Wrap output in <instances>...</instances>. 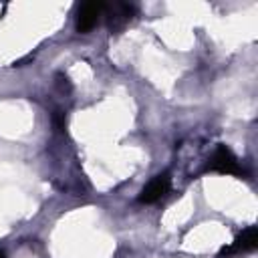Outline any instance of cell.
<instances>
[{
	"instance_id": "obj_3",
	"label": "cell",
	"mask_w": 258,
	"mask_h": 258,
	"mask_svg": "<svg viewBox=\"0 0 258 258\" xmlns=\"http://www.w3.org/2000/svg\"><path fill=\"white\" fill-rule=\"evenodd\" d=\"M103 10H105V4H101V2H87V4H83L77 10V22H75L77 32L87 34L99 22V16H103Z\"/></svg>"
},
{
	"instance_id": "obj_2",
	"label": "cell",
	"mask_w": 258,
	"mask_h": 258,
	"mask_svg": "<svg viewBox=\"0 0 258 258\" xmlns=\"http://www.w3.org/2000/svg\"><path fill=\"white\" fill-rule=\"evenodd\" d=\"M169 187H171V177H169L167 171H163V173L155 175V177L141 189L139 202H141V204H155V202H159V200L169 191Z\"/></svg>"
},
{
	"instance_id": "obj_4",
	"label": "cell",
	"mask_w": 258,
	"mask_h": 258,
	"mask_svg": "<svg viewBox=\"0 0 258 258\" xmlns=\"http://www.w3.org/2000/svg\"><path fill=\"white\" fill-rule=\"evenodd\" d=\"M103 14L107 16V24H109V28L117 30V28L125 26V24L131 20V16L135 14V6H131V4H123V2L109 4V6L105 4Z\"/></svg>"
},
{
	"instance_id": "obj_5",
	"label": "cell",
	"mask_w": 258,
	"mask_h": 258,
	"mask_svg": "<svg viewBox=\"0 0 258 258\" xmlns=\"http://www.w3.org/2000/svg\"><path fill=\"white\" fill-rule=\"evenodd\" d=\"M256 246H258V232H256V228H246V230L234 240L232 246L222 248L220 256H230V254H234V252H250V250H254Z\"/></svg>"
},
{
	"instance_id": "obj_7",
	"label": "cell",
	"mask_w": 258,
	"mask_h": 258,
	"mask_svg": "<svg viewBox=\"0 0 258 258\" xmlns=\"http://www.w3.org/2000/svg\"><path fill=\"white\" fill-rule=\"evenodd\" d=\"M0 258H4V254H2V252H0Z\"/></svg>"
},
{
	"instance_id": "obj_1",
	"label": "cell",
	"mask_w": 258,
	"mask_h": 258,
	"mask_svg": "<svg viewBox=\"0 0 258 258\" xmlns=\"http://www.w3.org/2000/svg\"><path fill=\"white\" fill-rule=\"evenodd\" d=\"M208 169L220 171V173H232V175H240L242 173V167H240L238 159L234 157V153L226 145H220L214 151V155H212V159L208 163Z\"/></svg>"
},
{
	"instance_id": "obj_6",
	"label": "cell",
	"mask_w": 258,
	"mask_h": 258,
	"mask_svg": "<svg viewBox=\"0 0 258 258\" xmlns=\"http://www.w3.org/2000/svg\"><path fill=\"white\" fill-rule=\"evenodd\" d=\"M52 119H54V125H56V129H64V123H67V121H64V115H62V113H58V111H56Z\"/></svg>"
}]
</instances>
